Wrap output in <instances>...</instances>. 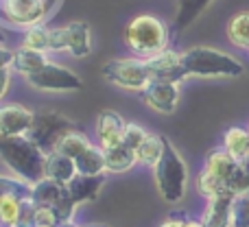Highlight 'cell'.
<instances>
[{
    "mask_svg": "<svg viewBox=\"0 0 249 227\" xmlns=\"http://www.w3.org/2000/svg\"><path fill=\"white\" fill-rule=\"evenodd\" d=\"M232 227H249V192L232 199Z\"/></svg>",
    "mask_w": 249,
    "mask_h": 227,
    "instance_id": "cell-31",
    "label": "cell"
},
{
    "mask_svg": "<svg viewBox=\"0 0 249 227\" xmlns=\"http://www.w3.org/2000/svg\"><path fill=\"white\" fill-rule=\"evenodd\" d=\"M11 64H13V51H9V48H2V46H0V70H2V68H9Z\"/></svg>",
    "mask_w": 249,
    "mask_h": 227,
    "instance_id": "cell-37",
    "label": "cell"
},
{
    "mask_svg": "<svg viewBox=\"0 0 249 227\" xmlns=\"http://www.w3.org/2000/svg\"><path fill=\"white\" fill-rule=\"evenodd\" d=\"M212 0H179V9H177V29H186L193 24L195 17L210 4Z\"/></svg>",
    "mask_w": 249,
    "mask_h": 227,
    "instance_id": "cell-28",
    "label": "cell"
},
{
    "mask_svg": "<svg viewBox=\"0 0 249 227\" xmlns=\"http://www.w3.org/2000/svg\"><path fill=\"white\" fill-rule=\"evenodd\" d=\"M146 70H149L151 81H173V83H181L188 74L184 70L181 64V55L173 51H164L160 55H153L149 59H144Z\"/></svg>",
    "mask_w": 249,
    "mask_h": 227,
    "instance_id": "cell-9",
    "label": "cell"
},
{
    "mask_svg": "<svg viewBox=\"0 0 249 227\" xmlns=\"http://www.w3.org/2000/svg\"><path fill=\"white\" fill-rule=\"evenodd\" d=\"M232 199L234 197H214L208 199L203 210V227H232Z\"/></svg>",
    "mask_w": 249,
    "mask_h": 227,
    "instance_id": "cell-14",
    "label": "cell"
},
{
    "mask_svg": "<svg viewBox=\"0 0 249 227\" xmlns=\"http://www.w3.org/2000/svg\"><path fill=\"white\" fill-rule=\"evenodd\" d=\"M153 177H155V188H158L160 197L166 203L175 206L181 203L188 190V166H186L184 157L179 151L171 144L164 142V153L153 166Z\"/></svg>",
    "mask_w": 249,
    "mask_h": 227,
    "instance_id": "cell-2",
    "label": "cell"
},
{
    "mask_svg": "<svg viewBox=\"0 0 249 227\" xmlns=\"http://www.w3.org/2000/svg\"><path fill=\"white\" fill-rule=\"evenodd\" d=\"M48 51H68V29H48Z\"/></svg>",
    "mask_w": 249,
    "mask_h": 227,
    "instance_id": "cell-35",
    "label": "cell"
},
{
    "mask_svg": "<svg viewBox=\"0 0 249 227\" xmlns=\"http://www.w3.org/2000/svg\"><path fill=\"white\" fill-rule=\"evenodd\" d=\"M90 144H92L90 138H88L83 131L74 129V131L66 133V136L57 142L55 151H57V153H61V155H66V157H70V159H77Z\"/></svg>",
    "mask_w": 249,
    "mask_h": 227,
    "instance_id": "cell-23",
    "label": "cell"
},
{
    "mask_svg": "<svg viewBox=\"0 0 249 227\" xmlns=\"http://www.w3.org/2000/svg\"><path fill=\"white\" fill-rule=\"evenodd\" d=\"M136 162H138L136 151L124 146L123 142L118 146L105 149V168H107V173H127L136 166Z\"/></svg>",
    "mask_w": 249,
    "mask_h": 227,
    "instance_id": "cell-20",
    "label": "cell"
},
{
    "mask_svg": "<svg viewBox=\"0 0 249 227\" xmlns=\"http://www.w3.org/2000/svg\"><path fill=\"white\" fill-rule=\"evenodd\" d=\"M146 136H149V131H146L144 127H140V124H136V122H127L124 133H123V144L138 151V146L146 140Z\"/></svg>",
    "mask_w": 249,
    "mask_h": 227,
    "instance_id": "cell-33",
    "label": "cell"
},
{
    "mask_svg": "<svg viewBox=\"0 0 249 227\" xmlns=\"http://www.w3.org/2000/svg\"><path fill=\"white\" fill-rule=\"evenodd\" d=\"M197 190L203 194L206 199H214V197H234L228 190V184H225L221 177L212 175L210 171L203 168L197 177Z\"/></svg>",
    "mask_w": 249,
    "mask_h": 227,
    "instance_id": "cell-26",
    "label": "cell"
},
{
    "mask_svg": "<svg viewBox=\"0 0 249 227\" xmlns=\"http://www.w3.org/2000/svg\"><path fill=\"white\" fill-rule=\"evenodd\" d=\"M33 223H35V227H59L53 208H46V206H35Z\"/></svg>",
    "mask_w": 249,
    "mask_h": 227,
    "instance_id": "cell-34",
    "label": "cell"
},
{
    "mask_svg": "<svg viewBox=\"0 0 249 227\" xmlns=\"http://www.w3.org/2000/svg\"><path fill=\"white\" fill-rule=\"evenodd\" d=\"M124 118L121 114L112 112V109H105V112L99 114L96 118V140H99L101 149H112V146H118L123 142V133H124Z\"/></svg>",
    "mask_w": 249,
    "mask_h": 227,
    "instance_id": "cell-12",
    "label": "cell"
},
{
    "mask_svg": "<svg viewBox=\"0 0 249 227\" xmlns=\"http://www.w3.org/2000/svg\"><path fill=\"white\" fill-rule=\"evenodd\" d=\"M223 149L236 162H245L249 157V129H243V127L228 129L223 136Z\"/></svg>",
    "mask_w": 249,
    "mask_h": 227,
    "instance_id": "cell-21",
    "label": "cell"
},
{
    "mask_svg": "<svg viewBox=\"0 0 249 227\" xmlns=\"http://www.w3.org/2000/svg\"><path fill=\"white\" fill-rule=\"evenodd\" d=\"M61 227H79V225H74V223H70V225H61Z\"/></svg>",
    "mask_w": 249,
    "mask_h": 227,
    "instance_id": "cell-41",
    "label": "cell"
},
{
    "mask_svg": "<svg viewBox=\"0 0 249 227\" xmlns=\"http://www.w3.org/2000/svg\"><path fill=\"white\" fill-rule=\"evenodd\" d=\"M35 112L20 103H0V136H26Z\"/></svg>",
    "mask_w": 249,
    "mask_h": 227,
    "instance_id": "cell-10",
    "label": "cell"
},
{
    "mask_svg": "<svg viewBox=\"0 0 249 227\" xmlns=\"http://www.w3.org/2000/svg\"><path fill=\"white\" fill-rule=\"evenodd\" d=\"M68 52L74 57H88L92 51L90 24L86 22H70L68 26Z\"/></svg>",
    "mask_w": 249,
    "mask_h": 227,
    "instance_id": "cell-18",
    "label": "cell"
},
{
    "mask_svg": "<svg viewBox=\"0 0 249 227\" xmlns=\"http://www.w3.org/2000/svg\"><path fill=\"white\" fill-rule=\"evenodd\" d=\"M77 208H79V203L74 201L72 197H70L68 188H66V194L55 203V206H53V212H55L59 227H61V225H70V223H72V221H74V214H77Z\"/></svg>",
    "mask_w": 249,
    "mask_h": 227,
    "instance_id": "cell-29",
    "label": "cell"
},
{
    "mask_svg": "<svg viewBox=\"0 0 249 227\" xmlns=\"http://www.w3.org/2000/svg\"><path fill=\"white\" fill-rule=\"evenodd\" d=\"M83 227H107V225H99V223H96V225H83Z\"/></svg>",
    "mask_w": 249,
    "mask_h": 227,
    "instance_id": "cell-40",
    "label": "cell"
},
{
    "mask_svg": "<svg viewBox=\"0 0 249 227\" xmlns=\"http://www.w3.org/2000/svg\"><path fill=\"white\" fill-rule=\"evenodd\" d=\"M103 184H105L103 175H77L68 186H66V188H68L70 197L81 206V203L94 201V199L101 194Z\"/></svg>",
    "mask_w": 249,
    "mask_h": 227,
    "instance_id": "cell-13",
    "label": "cell"
},
{
    "mask_svg": "<svg viewBox=\"0 0 249 227\" xmlns=\"http://www.w3.org/2000/svg\"><path fill=\"white\" fill-rule=\"evenodd\" d=\"M77 173L79 175H105V151L99 144H90L77 159Z\"/></svg>",
    "mask_w": 249,
    "mask_h": 227,
    "instance_id": "cell-19",
    "label": "cell"
},
{
    "mask_svg": "<svg viewBox=\"0 0 249 227\" xmlns=\"http://www.w3.org/2000/svg\"><path fill=\"white\" fill-rule=\"evenodd\" d=\"M184 227H203V223L201 221H186Z\"/></svg>",
    "mask_w": 249,
    "mask_h": 227,
    "instance_id": "cell-39",
    "label": "cell"
},
{
    "mask_svg": "<svg viewBox=\"0 0 249 227\" xmlns=\"http://www.w3.org/2000/svg\"><path fill=\"white\" fill-rule=\"evenodd\" d=\"M236 164L238 162L225 149H214V151H210V153H208L203 168H206V171H210L212 175L221 177L223 181H228L230 173L234 171V166H236Z\"/></svg>",
    "mask_w": 249,
    "mask_h": 227,
    "instance_id": "cell-22",
    "label": "cell"
},
{
    "mask_svg": "<svg viewBox=\"0 0 249 227\" xmlns=\"http://www.w3.org/2000/svg\"><path fill=\"white\" fill-rule=\"evenodd\" d=\"M228 37L234 46L247 48L249 51V11H241L230 20L228 24Z\"/></svg>",
    "mask_w": 249,
    "mask_h": 227,
    "instance_id": "cell-27",
    "label": "cell"
},
{
    "mask_svg": "<svg viewBox=\"0 0 249 227\" xmlns=\"http://www.w3.org/2000/svg\"><path fill=\"white\" fill-rule=\"evenodd\" d=\"M181 64L188 77H241L245 72V66L236 57L210 46L188 48L186 52H181Z\"/></svg>",
    "mask_w": 249,
    "mask_h": 227,
    "instance_id": "cell-3",
    "label": "cell"
},
{
    "mask_svg": "<svg viewBox=\"0 0 249 227\" xmlns=\"http://www.w3.org/2000/svg\"><path fill=\"white\" fill-rule=\"evenodd\" d=\"M164 142H166V138H164V136L149 133V136H146V140L142 142V144L138 146V151H136L138 162L144 164V166L153 168L155 164H158V159L162 157V153H164Z\"/></svg>",
    "mask_w": 249,
    "mask_h": 227,
    "instance_id": "cell-24",
    "label": "cell"
},
{
    "mask_svg": "<svg viewBox=\"0 0 249 227\" xmlns=\"http://www.w3.org/2000/svg\"><path fill=\"white\" fill-rule=\"evenodd\" d=\"M26 199H22L20 194L13 192H4L0 194V223L2 227H16L18 219L22 214V206Z\"/></svg>",
    "mask_w": 249,
    "mask_h": 227,
    "instance_id": "cell-25",
    "label": "cell"
},
{
    "mask_svg": "<svg viewBox=\"0 0 249 227\" xmlns=\"http://www.w3.org/2000/svg\"><path fill=\"white\" fill-rule=\"evenodd\" d=\"M26 81L31 87L42 92H77L83 87V81L79 79L77 72H72L66 66L53 64V61H48L37 72L29 74Z\"/></svg>",
    "mask_w": 249,
    "mask_h": 227,
    "instance_id": "cell-7",
    "label": "cell"
},
{
    "mask_svg": "<svg viewBox=\"0 0 249 227\" xmlns=\"http://www.w3.org/2000/svg\"><path fill=\"white\" fill-rule=\"evenodd\" d=\"M0 227H2V223H0Z\"/></svg>",
    "mask_w": 249,
    "mask_h": 227,
    "instance_id": "cell-43",
    "label": "cell"
},
{
    "mask_svg": "<svg viewBox=\"0 0 249 227\" xmlns=\"http://www.w3.org/2000/svg\"><path fill=\"white\" fill-rule=\"evenodd\" d=\"M245 164H247V171H249V157H247V159H245Z\"/></svg>",
    "mask_w": 249,
    "mask_h": 227,
    "instance_id": "cell-42",
    "label": "cell"
},
{
    "mask_svg": "<svg viewBox=\"0 0 249 227\" xmlns=\"http://www.w3.org/2000/svg\"><path fill=\"white\" fill-rule=\"evenodd\" d=\"M9 83H11V72H9V68H2L0 70V101H2V96L7 94Z\"/></svg>",
    "mask_w": 249,
    "mask_h": 227,
    "instance_id": "cell-36",
    "label": "cell"
},
{
    "mask_svg": "<svg viewBox=\"0 0 249 227\" xmlns=\"http://www.w3.org/2000/svg\"><path fill=\"white\" fill-rule=\"evenodd\" d=\"M2 11L13 24L37 26V22L46 16V2L44 0H4Z\"/></svg>",
    "mask_w": 249,
    "mask_h": 227,
    "instance_id": "cell-11",
    "label": "cell"
},
{
    "mask_svg": "<svg viewBox=\"0 0 249 227\" xmlns=\"http://www.w3.org/2000/svg\"><path fill=\"white\" fill-rule=\"evenodd\" d=\"M46 155L26 136H0V159L26 184H35L46 177Z\"/></svg>",
    "mask_w": 249,
    "mask_h": 227,
    "instance_id": "cell-1",
    "label": "cell"
},
{
    "mask_svg": "<svg viewBox=\"0 0 249 227\" xmlns=\"http://www.w3.org/2000/svg\"><path fill=\"white\" fill-rule=\"evenodd\" d=\"M77 175L79 173H77L74 159L66 157V155L57 153V151L46 155V177L48 179H55V181H59V184L68 186Z\"/></svg>",
    "mask_w": 249,
    "mask_h": 227,
    "instance_id": "cell-15",
    "label": "cell"
},
{
    "mask_svg": "<svg viewBox=\"0 0 249 227\" xmlns=\"http://www.w3.org/2000/svg\"><path fill=\"white\" fill-rule=\"evenodd\" d=\"M124 44L142 59L168 51V29L153 16H138L124 29Z\"/></svg>",
    "mask_w": 249,
    "mask_h": 227,
    "instance_id": "cell-4",
    "label": "cell"
},
{
    "mask_svg": "<svg viewBox=\"0 0 249 227\" xmlns=\"http://www.w3.org/2000/svg\"><path fill=\"white\" fill-rule=\"evenodd\" d=\"M64 194H66V186L55 179H48V177L31 184V201H33L35 206L53 208Z\"/></svg>",
    "mask_w": 249,
    "mask_h": 227,
    "instance_id": "cell-16",
    "label": "cell"
},
{
    "mask_svg": "<svg viewBox=\"0 0 249 227\" xmlns=\"http://www.w3.org/2000/svg\"><path fill=\"white\" fill-rule=\"evenodd\" d=\"M74 129H77V124H74L68 116L53 112V109H42V112H35L33 124H31L26 138H29L31 142H35L44 153H53L57 142H59L66 133L74 131Z\"/></svg>",
    "mask_w": 249,
    "mask_h": 227,
    "instance_id": "cell-5",
    "label": "cell"
},
{
    "mask_svg": "<svg viewBox=\"0 0 249 227\" xmlns=\"http://www.w3.org/2000/svg\"><path fill=\"white\" fill-rule=\"evenodd\" d=\"M22 46L48 52V29H44V26H31L24 35V44Z\"/></svg>",
    "mask_w": 249,
    "mask_h": 227,
    "instance_id": "cell-32",
    "label": "cell"
},
{
    "mask_svg": "<svg viewBox=\"0 0 249 227\" xmlns=\"http://www.w3.org/2000/svg\"><path fill=\"white\" fill-rule=\"evenodd\" d=\"M48 64L46 59V52L42 51H35V48H18L16 52H13V70L20 74H24V77H29V74L37 72V70H42L44 66Z\"/></svg>",
    "mask_w": 249,
    "mask_h": 227,
    "instance_id": "cell-17",
    "label": "cell"
},
{
    "mask_svg": "<svg viewBox=\"0 0 249 227\" xmlns=\"http://www.w3.org/2000/svg\"><path fill=\"white\" fill-rule=\"evenodd\" d=\"M101 72L107 83L133 92H142L151 81L144 59H109Z\"/></svg>",
    "mask_w": 249,
    "mask_h": 227,
    "instance_id": "cell-6",
    "label": "cell"
},
{
    "mask_svg": "<svg viewBox=\"0 0 249 227\" xmlns=\"http://www.w3.org/2000/svg\"><path fill=\"white\" fill-rule=\"evenodd\" d=\"M228 190L236 197V194H243V192H249V171H247V164L245 162H238L234 166V171L230 173L228 177Z\"/></svg>",
    "mask_w": 249,
    "mask_h": 227,
    "instance_id": "cell-30",
    "label": "cell"
},
{
    "mask_svg": "<svg viewBox=\"0 0 249 227\" xmlns=\"http://www.w3.org/2000/svg\"><path fill=\"white\" fill-rule=\"evenodd\" d=\"M142 101L158 114H173L179 103V83L173 81H149L140 92Z\"/></svg>",
    "mask_w": 249,
    "mask_h": 227,
    "instance_id": "cell-8",
    "label": "cell"
},
{
    "mask_svg": "<svg viewBox=\"0 0 249 227\" xmlns=\"http://www.w3.org/2000/svg\"><path fill=\"white\" fill-rule=\"evenodd\" d=\"M184 225H186V219H181V216H168L160 227H184Z\"/></svg>",
    "mask_w": 249,
    "mask_h": 227,
    "instance_id": "cell-38",
    "label": "cell"
}]
</instances>
